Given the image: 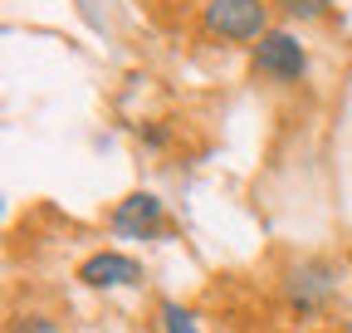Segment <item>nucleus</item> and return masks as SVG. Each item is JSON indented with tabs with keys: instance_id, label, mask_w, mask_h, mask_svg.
Returning <instances> with one entry per match:
<instances>
[{
	"instance_id": "nucleus-2",
	"label": "nucleus",
	"mask_w": 352,
	"mask_h": 333,
	"mask_svg": "<svg viewBox=\"0 0 352 333\" xmlns=\"http://www.w3.org/2000/svg\"><path fill=\"white\" fill-rule=\"evenodd\" d=\"M250 59H254V74L274 78V83H298V78L308 74V50L298 45L294 30H270V34H259Z\"/></svg>"
},
{
	"instance_id": "nucleus-6",
	"label": "nucleus",
	"mask_w": 352,
	"mask_h": 333,
	"mask_svg": "<svg viewBox=\"0 0 352 333\" xmlns=\"http://www.w3.org/2000/svg\"><path fill=\"white\" fill-rule=\"evenodd\" d=\"M162 333H201V328H196V314L191 309H182L176 299H166L162 304Z\"/></svg>"
},
{
	"instance_id": "nucleus-5",
	"label": "nucleus",
	"mask_w": 352,
	"mask_h": 333,
	"mask_svg": "<svg viewBox=\"0 0 352 333\" xmlns=\"http://www.w3.org/2000/svg\"><path fill=\"white\" fill-rule=\"evenodd\" d=\"M78 279L88 289H122V284H142V265L122 250H98L78 265Z\"/></svg>"
},
{
	"instance_id": "nucleus-9",
	"label": "nucleus",
	"mask_w": 352,
	"mask_h": 333,
	"mask_svg": "<svg viewBox=\"0 0 352 333\" xmlns=\"http://www.w3.org/2000/svg\"><path fill=\"white\" fill-rule=\"evenodd\" d=\"M142 138H147V147H166V128H142Z\"/></svg>"
},
{
	"instance_id": "nucleus-4",
	"label": "nucleus",
	"mask_w": 352,
	"mask_h": 333,
	"mask_svg": "<svg viewBox=\"0 0 352 333\" xmlns=\"http://www.w3.org/2000/svg\"><path fill=\"white\" fill-rule=\"evenodd\" d=\"M113 230L127 235V240H152V235H162V230H166V206H162V196L132 191L127 201H118V206H113Z\"/></svg>"
},
{
	"instance_id": "nucleus-1",
	"label": "nucleus",
	"mask_w": 352,
	"mask_h": 333,
	"mask_svg": "<svg viewBox=\"0 0 352 333\" xmlns=\"http://www.w3.org/2000/svg\"><path fill=\"white\" fill-rule=\"evenodd\" d=\"M201 25L215 39L250 45V39L270 34V6H264V0H206V6H201Z\"/></svg>"
},
{
	"instance_id": "nucleus-7",
	"label": "nucleus",
	"mask_w": 352,
	"mask_h": 333,
	"mask_svg": "<svg viewBox=\"0 0 352 333\" xmlns=\"http://www.w3.org/2000/svg\"><path fill=\"white\" fill-rule=\"evenodd\" d=\"M274 6L289 20H318V15H328V0H274Z\"/></svg>"
},
{
	"instance_id": "nucleus-8",
	"label": "nucleus",
	"mask_w": 352,
	"mask_h": 333,
	"mask_svg": "<svg viewBox=\"0 0 352 333\" xmlns=\"http://www.w3.org/2000/svg\"><path fill=\"white\" fill-rule=\"evenodd\" d=\"M10 333H59V323H54L50 314H20V319L10 323Z\"/></svg>"
},
{
	"instance_id": "nucleus-3",
	"label": "nucleus",
	"mask_w": 352,
	"mask_h": 333,
	"mask_svg": "<svg viewBox=\"0 0 352 333\" xmlns=\"http://www.w3.org/2000/svg\"><path fill=\"white\" fill-rule=\"evenodd\" d=\"M333 289H338V270L328 260H298L284 279V294L298 314H318L333 299Z\"/></svg>"
}]
</instances>
